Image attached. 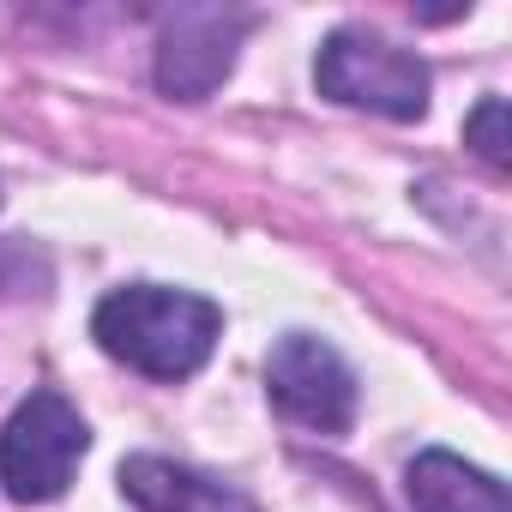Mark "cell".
Instances as JSON below:
<instances>
[{
    "label": "cell",
    "instance_id": "7",
    "mask_svg": "<svg viewBox=\"0 0 512 512\" xmlns=\"http://www.w3.org/2000/svg\"><path fill=\"white\" fill-rule=\"evenodd\" d=\"M404 494H410V512H512L506 482L488 476L482 464H464L446 446H428L410 458Z\"/></svg>",
    "mask_w": 512,
    "mask_h": 512
},
{
    "label": "cell",
    "instance_id": "1",
    "mask_svg": "<svg viewBox=\"0 0 512 512\" xmlns=\"http://www.w3.org/2000/svg\"><path fill=\"white\" fill-rule=\"evenodd\" d=\"M91 338L109 362L175 386L211 362V350L223 338V308L211 296L175 290V284H121L97 302Z\"/></svg>",
    "mask_w": 512,
    "mask_h": 512
},
{
    "label": "cell",
    "instance_id": "4",
    "mask_svg": "<svg viewBox=\"0 0 512 512\" xmlns=\"http://www.w3.org/2000/svg\"><path fill=\"white\" fill-rule=\"evenodd\" d=\"M266 398L284 422L308 434H350L362 410L356 368L314 332H284L266 356Z\"/></svg>",
    "mask_w": 512,
    "mask_h": 512
},
{
    "label": "cell",
    "instance_id": "5",
    "mask_svg": "<svg viewBox=\"0 0 512 512\" xmlns=\"http://www.w3.org/2000/svg\"><path fill=\"white\" fill-rule=\"evenodd\" d=\"M253 31L235 7H175L157 19V91L175 103H205L241 55V37Z\"/></svg>",
    "mask_w": 512,
    "mask_h": 512
},
{
    "label": "cell",
    "instance_id": "6",
    "mask_svg": "<svg viewBox=\"0 0 512 512\" xmlns=\"http://www.w3.org/2000/svg\"><path fill=\"white\" fill-rule=\"evenodd\" d=\"M115 482L139 512H260V500L235 488L229 476H211V470H193V464H175L157 452L121 458Z\"/></svg>",
    "mask_w": 512,
    "mask_h": 512
},
{
    "label": "cell",
    "instance_id": "8",
    "mask_svg": "<svg viewBox=\"0 0 512 512\" xmlns=\"http://www.w3.org/2000/svg\"><path fill=\"white\" fill-rule=\"evenodd\" d=\"M464 145L494 169V175H506L512 169V133H506V97H482L476 109H470V121H464Z\"/></svg>",
    "mask_w": 512,
    "mask_h": 512
},
{
    "label": "cell",
    "instance_id": "2",
    "mask_svg": "<svg viewBox=\"0 0 512 512\" xmlns=\"http://www.w3.org/2000/svg\"><path fill=\"white\" fill-rule=\"evenodd\" d=\"M314 85H320V97L362 109V115H380V121H422L428 91H434L422 55H410L404 43L368 31V25H338L320 43Z\"/></svg>",
    "mask_w": 512,
    "mask_h": 512
},
{
    "label": "cell",
    "instance_id": "3",
    "mask_svg": "<svg viewBox=\"0 0 512 512\" xmlns=\"http://www.w3.org/2000/svg\"><path fill=\"white\" fill-rule=\"evenodd\" d=\"M85 452H91L85 416L67 404V392L37 386L0 428V482L19 506H49L67 494Z\"/></svg>",
    "mask_w": 512,
    "mask_h": 512
}]
</instances>
